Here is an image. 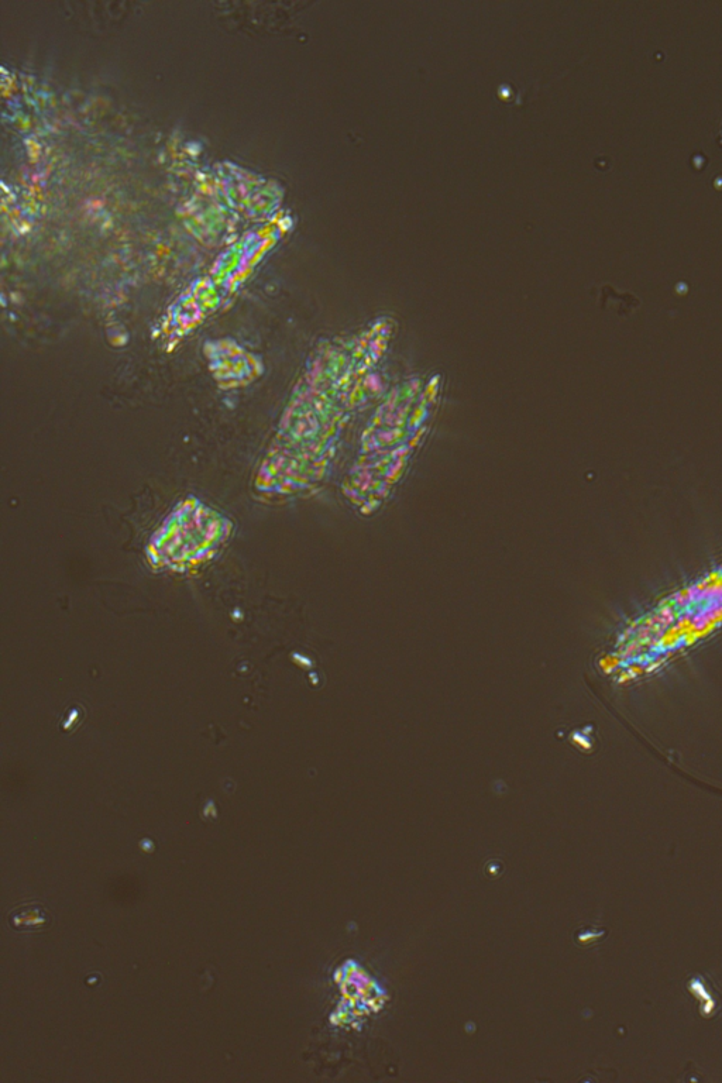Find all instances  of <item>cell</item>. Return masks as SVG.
Wrapping results in <instances>:
<instances>
[{"label": "cell", "mask_w": 722, "mask_h": 1083, "mask_svg": "<svg viewBox=\"0 0 722 1083\" xmlns=\"http://www.w3.org/2000/svg\"><path fill=\"white\" fill-rule=\"evenodd\" d=\"M715 142H717L718 146H720L722 149V123L720 130H718L717 136H715Z\"/></svg>", "instance_id": "1"}]
</instances>
